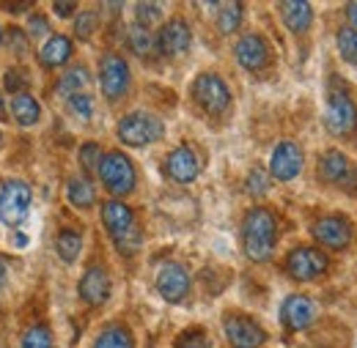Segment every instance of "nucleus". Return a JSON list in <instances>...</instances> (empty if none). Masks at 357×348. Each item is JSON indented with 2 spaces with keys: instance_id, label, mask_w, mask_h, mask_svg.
<instances>
[{
  "instance_id": "f257e3e1",
  "label": "nucleus",
  "mask_w": 357,
  "mask_h": 348,
  "mask_svg": "<svg viewBox=\"0 0 357 348\" xmlns=\"http://www.w3.org/2000/svg\"><path fill=\"white\" fill-rule=\"evenodd\" d=\"M324 124L335 137H357V102L352 88L338 74H330L327 93H324Z\"/></svg>"
},
{
  "instance_id": "f03ea898",
  "label": "nucleus",
  "mask_w": 357,
  "mask_h": 348,
  "mask_svg": "<svg viewBox=\"0 0 357 348\" xmlns=\"http://www.w3.org/2000/svg\"><path fill=\"white\" fill-rule=\"evenodd\" d=\"M245 255L256 263H267L278 247V217L269 209H250L242 222Z\"/></svg>"
},
{
  "instance_id": "7ed1b4c3",
  "label": "nucleus",
  "mask_w": 357,
  "mask_h": 348,
  "mask_svg": "<svg viewBox=\"0 0 357 348\" xmlns=\"http://www.w3.org/2000/svg\"><path fill=\"white\" fill-rule=\"evenodd\" d=\"M102 222L121 255H135L143 247V230L137 228L135 212L121 200H107L102 206Z\"/></svg>"
},
{
  "instance_id": "20e7f679",
  "label": "nucleus",
  "mask_w": 357,
  "mask_h": 348,
  "mask_svg": "<svg viewBox=\"0 0 357 348\" xmlns=\"http://www.w3.org/2000/svg\"><path fill=\"white\" fill-rule=\"evenodd\" d=\"M116 134H119V140H121L124 145H130V148H143V145H151V143L162 140L165 124H162L157 116L137 110V113H127L124 118H119Z\"/></svg>"
},
{
  "instance_id": "39448f33",
  "label": "nucleus",
  "mask_w": 357,
  "mask_h": 348,
  "mask_svg": "<svg viewBox=\"0 0 357 348\" xmlns=\"http://www.w3.org/2000/svg\"><path fill=\"white\" fill-rule=\"evenodd\" d=\"M99 181L116 198L130 195L135 189V184H137V173H135L132 159L127 154H121V151H107L105 159H102V165H99Z\"/></svg>"
},
{
  "instance_id": "423d86ee",
  "label": "nucleus",
  "mask_w": 357,
  "mask_h": 348,
  "mask_svg": "<svg viewBox=\"0 0 357 348\" xmlns=\"http://www.w3.org/2000/svg\"><path fill=\"white\" fill-rule=\"evenodd\" d=\"M192 102L209 113V116H223L225 110L231 107L234 96H231V88L225 86V80L220 74H212V72H204L192 80Z\"/></svg>"
},
{
  "instance_id": "0eeeda50",
  "label": "nucleus",
  "mask_w": 357,
  "mask_h": 348,
  "mask_svg": "<svg viewBox=\"0 0 357 348\" xmlns=\"http://www.w3.org/2000/svg\"><path fill=\"white\" fill-rule=\"evenodd\" d=\"M132 86V72H130V63L116 55V52H107L102 55L99 61V88L105 93L107 102H121Z\"/></svg>"
},
{
  "instance_id": "6e6552de",
  "label": "nucleus",
  "mask_w": 357,
  "mask_h": 348,
  "mask_svg": "<svg viewBox=\"0 0 357 348\" xmlns=\"http://www.w3.org/2000/svg\"><path fill=\"white\" fill-rule=\"evenodd\" d=\"M311 236L316 239V244L335 250V253H344L355 244V225L347 214H327V217L313 222Z\"/></svg>"
},
{
  "instance_id": "1a4fd4ad",
  "label": "nucleus",
  "mask_w": 357,
  "mask_h": 348,
  "mask_svg": "<svg viewBox=\"0 0 357 348\" xmlns=\"http://www.w3.org/2000/svg\"><path fill=\"white\" fill-rule=\"evenodd\" d=\"M330 271V258L319 247H294L286 255V274L297 283H313Z\"/></svg>"
},
{
  "instance_id": "9d476101",
  "label": "nucleus",
  "mask_w": 357,
  "mask_h": 348,
  "mask_svg": "<svg viewBox=\"0 0 357 348\" xmlns=\"http://www.w3.org/2000/svg\"><path fill=\"white\" fill-rule=\"evenodd\" d=\"M316 173H319V181L330 184V187H338V189H349L355 192L357 189V173L352 159L338 151V148H327L319 162H316Z\"/></svg>"
},
{
  "instance_id": "9b49d317",
  "label": "nucleus",
  "mask_w": 357,
  "mask_h": 348,
  "mask_svg": "<svg viewBox=\"0 0 357 348\" xmlns=\"http://www.w3.org/2000/svg\"><path fill=\"white\" fill-rule=\"evenodd\" d=\"M31 200H33V192L25 181H6L0 187V222L3 225H22L28 212H31Z\"/></svg>"
},
{
  "instance_id": "f8f14e48",
  "label": "nucleus",
  "mask_w": 357,
  "mask_h": 348,
  "mask_svg": "<svg viewBox=\"0 0 357 348\" xmlns=\"http://www.w3.org/2000/svg\"><path fill=\"white\" fill-rule=\"evenodd\" d=\"M223 332L234 348H261L267 343L264 326L245 313H225Z\"/></svg>"
},
{
  "instance_id": "ddd939ff",
  "label": "nucleus",
  "mask_w": 357,
  "mask_h": 348,
  "mask_svg": "<svg viewBox=\"0 0 357 348\" xmlns=\"http://www.w3.org/2000/svg\"><path fill=\"white\" fill-rule=\"evenodd\" d=\"M303 148L294 143V140H280L269 157V175L275 181H294L297 175L303 173Z\"/></svg>"
},
{
  "instance_id": "4468645a",
  "label": "nucleus",
  "mask_w": 357,
  "mask_h": 348,
  "mask_svg": "<svg viewBox=\"0 0 357 348\" xmlns=\"http://www.w3.org/2000/svg\"><path fill=\"white\" fill-rule=\"evenodd\" d=\"M234 58L242 69L248 72H261L272 63V47L261 33H245L236 47H234Z\"/></svg>"
},
{
  "instance_id": "2eb2a0df",
  "label": "nucleus",
  "mask_w": 357,
  "mask_h": 348,
  "mask_svg": "<svg viewBox=\"0 0 357 348\" xmlns=\"http://www.w3.org/2000/svg\"><path fill=\"white\" fill-rule=\"evenodd\" d=\"M316 315H319L316 302H313L311 296H305V294H291L280 305V324L289 332H305V329H311Z\"/></svg>"
},
{
  "instance_id": "dca6fc26",
  "label": "nucleus",
  "mask_w": 357,
  "mask_h": 348,
  "mask_svg": "<svg viewBox=\"0 0 357 348\" xmlns=\"http://www.w3.org/2000/svg\"><path fill=\"white\" fill-rule=\"evenodd\" d=\"M190 285H192L190 283V274H187V269L181 263H165V266H160V271H157V291H160V296L165 302H171V305L184 302L187 294H190Z\"/></svg>"
},
{
  "instance_id": "f3484780",
  "label": "nucleus",
  "mask_w": 357,
  "mask_h": 348,
  "mask_svg": "<svg viewBox=\"0 0 357 348\" xmlns=\"http://www.w3.org/2000/svg\"><path fill=\"white\" fill-rule=\"evenodd\" d=\"M77 294H80V299L91 307L105 305V302L110 299V294H113V280H110L107 269H105V266H89V269L83 271V277H80Z\"/></svg>"
},
{
  "instance_id": "a211bd4d",
  "label": "nucleus",
  "mask_w": 357,
  "mask_h": 348,
  "mask_svg": "<svg viewBox=\"0 0 357 348\" xmlns=\"http://www.w3.org/2000/svg\"><path fill=\"white\" fill-rule=\"evenodd\" d=\"M192 44V31L190 25L181 19V17H174L168 19L162 28H160V36H157V49L165 55V58H181Z\"/></svg>"
},
{
  "instance_id": "6ab92c4d",
  "label": "nucleus",
  "mask_w": 357,
  "mask_h": 348,
  "mask_svg": "<svg viewBox=\"0 0 357 348\" xmlns=\"http://www.w3.org/2000/svg\"><path fill=\"white\" fill-rule=\"evenodd\" d=\"M201 173V159L190 145H178L165 157V175L176 184H192Z\"/></svg>"
},
{
  "instance_id": "aec40b11",
  "label": "nucleus",
  "mask_w": 357,
  "mask_h": 348,
  "mask_svg": "<svg viewBox=\"0 0 357 348\" xmlns=\"http://www.w3.org/2000/svg\"><path fill=\"white\" fill-rule=\"evenodd\" d=\"M278 11H280V17H283V25H286L297 39L308 36V31H311V25H313L311 3H300V0H294V3H280Z\"/></svg>"
},
{
  "instance_id": "412c9836",
  "label": "nucleus",
  "mask_w": 357,
  "mask_h": 348,
  "mask_svg": "<svg viewBox=\"0 0 357 348\" xmlns=\"http://www.w3.org/2000/svg\"><path fill=\"white\" fill-rule=\"evenodd\" d=\"M69 58H72V42L61 33H52L50 39H45L42 49H39V61L45 69H58V66L69 63Z\"/></svg>"
},
{
  "instance_id": "4be33fe9",
  "label": "nucleus",
  "mask_w": 357,
  "mask_h": 348,
  "mask_svg": "<svg viewBox=\"0 0 357 348\" xmlns=\"http://www.w3.org/2000/svg\"><path fill=\"white\" fill-rule=\"evenodd\" d=\"M66 200H69L75 209H80V212L91 209L93 200H96V189H93L91 178H86V175L69 178V181H66Z\"/></svg>"
},
{
  "instance_id": "5701e85b",
  "label": "nucleus",
  "mask_w": 357,
  "mask_h": 348,
  "mask_svg": "<svg viewBox=\"0 0 357 348\" xmlns=\"http://www.w3.org/2000/svg\"><path fill=\"white\" fill-rule=\"evenodd\" d=\"M91 86V72L83 66V63H75L72 69L63 72V77L58 80V93L72 99V96H80L86 93V88Z\"/></svg>"
},
{
  "instance_id": "b1692460",
  "label": "nucleus",
  "mask_w": 357,
  "mask_h": 348,
  "mask_svg": "<svg viewBox=\"0 0 357 348\" xmlns=\"http://www.w3.org/2000/svg\"><path fill=\"white\" fill-rule=\"evenodd\" d=\"M11 116H14V121H17L20 127H33V124H39V118H42V104H39L31 93H20V96H14V102H11Z\"/></svg>"
},
{
  "instance_id": "393cba45",
  "label": "nucleus",
  "mask_w": 357,
  "mask_h": 348,
  "mask_svg": "<svg viewBox=\"0 0 357 348\" xmlns=\"http://www.w3.org/2000/svg\"><path fill=\"white\" fill-rule=\"evenodd\" d=\"M80 250H83V233L75 230V228H63V230L58 233V239H55V253H58V258L63 263H75L77 255H80Z\"/></svg>"
},
{
  "instance_id": "a878e982",
  "label": "nucleus",
  "mask_w": 357,
  "mask_h": 348,
  "mask_svg": "<svg viewBox=\"0 0 357 348\" xmlns=\"http://www.w3.org/2000/svg\"><path fill=\"white\" fill-rule=\"evenodd\" d=\"M93 348H135L132 332L121 324H110L96 335Z\"/></svg>"
},
{
  "instance_id": "bb28decb",
  "label": "nucleus",
  "mask_w": 357,
  "mask_h": 348,
  "mask_svg": "<svg viewBox=\"0 0 357 348\" xmlns=\"http://www.w3.org/2000/svg\"><path fill=\"white\" fill-rule=\"evenodd\" d=\"M215 19H218V28H220V33L228 36V33H234L239 25H242V19H245V6L242 3H218L215 6Z\"/></svg>"
},
{
  "instance_id": "cd10ccee",
  "label": "nucleus",
  "mask_w": 357,
  "mask_h": 348,
  "mask_svg": "<svg viewBox=\"0 0 357 348\" xmlns=\"http://www.w3.org/2000/svg\"><path fill=\"white\" fill-rule=\"evenodd\" d=\"M335 47H338V55L357 69V31L349 25H341L335 31Z\"/></svg>"
},
{
  "instance_id": "c85d7f7f",
  "label": "nucleus",
  "mask_w": 357,
  "mask_h": 348,
  "mask_svg": "<svg viewBox=\"0 0 357 348\" xmlns=\"http://www.w3.org/2000/svg\"><path fill=\"white\" fill-rule=\"evenodd\" d=\"M127 47L132 49L137 58H146V55H151V49L157 47V42L151 39V33H149V28H140V25H132L130 31H127Z\"/></svg>"
},
{
  "instance_id": "c756f323",
  "label": "nucleus",
  "mask_w": 357,
  "mask_h": 348,
  "mask_svg": "<svg viewBox=\"0 0 357 348\" xmlns=\"http://www.w3.org/2000/svg\"><path fill=\"white\" fill-rule=\"evenodd\" d=\"M20 348H55V338H52V332L47 329L45 324H33V326H28L22 332Z\"/></svg>"
},
{
  "instance_id": "7c9ffc66",
  "label": "nucleus",
  "mask_w": 357,
  "mask_h": 348,
  "mask_svg": "<svg viewBox=\"0 0 357 348\" xmlns=\"http://www.w3.org/2000/svg\"><path fill=\"white\" fill-rule=\"evenodd\" d=\"M102 159H105V154H102V148H99L96 143H86V145L80 148V165H83L86 173H99Z\"/></svg>"
},
{
  "instance_id": "2f4dec72",
  "label": "nucleus",
  "mask_w": 357,
  "mask_h": 348,
  "mask_svg": "<svg viewBox=\"0 0 357 348\" xmlns=\"http://www.w3.org/2000/svg\"><path fill=\"white\" fill-rule=\"evenodd\" d=\"M174 348H212V340L204 329H187L176 338V346Z\"/></svg>"
},
{
  "instance_id": "473e14b6",
  "label": "nucleus",
  "mask_w": 357,
  "mask_h": 348,
  "mask_svg": "<svg viewBox=\"0 0 357 348\" xmlns=\"http://www.w3.org/2000/svg\"><path fill=\"white\" fill-rule=\"evenodd\" d=\"M135 17H137L140 28H149V25L162 19V6H157V3H137L135 6Z\"/></svg>"
},
{
  "instance_id": "72a5a7b5",
  "label": "nucleus",
  "mask_w": 357,
  "mask_h": 348,
  "mask_svg": "<svg viewBox=\"0 0 357 348\" xmlns=\"http://www.w3.org/2000/svg\"><path fill=\"white\" fill-rule=\"evenodd\" d=\"M66 107H69V113H72V116H77L80 121L93 118V99H91L89 93H80V96L66 99Z\"/></svg>"
},
{
  "instance_id": "f704fd0d",
  "label": "nucleus",
  "mask_w": 357,
  "mask_h": 348,
  "mask_svg": "<svg viewBox=\"0 0 357 348\" xmlns=\"http://www.w3.org/2000/svg\"><path fill=\"white\" fill-rule=\"evenodd\" d=\"M245 189H248V195H253V198H261V195H267L269 189V175L261 171V168H253L248 178H245Z\"/></svg>"
},
{
  "instance_id": "c9c22d12",
  "label": "nucleus",
  "mask_w": 357,
  "mask_h": 348,
  "mask_svg": "<svg viewBox=\"0 0 357 348\" xmlns=\"http://www.w3.org/2000/svg\"><path fill=\"white\" fill-rule=\"evenodd\" d=\"M96 14L93 11H86V14H80L77 19H75V36L77 39H83V42H89L91 36H93V31H96Z\"/></svg>"
},
{
  "instance_id": "e433bc0d",
  "label": "nucleus",
  "mask_w": 357,
  "mask_h": 348,
  "mask_svg": "<svg viewBox=\"0 0 357 348\" xmlns=\"http://www.w3.org/2000/svg\"><path fill=\"white\" fill-rule=\"evenodd\" d=\"M6 44H8V49L14 52V55H25L28 49H31V44H28V36L20 31V28H8V33H6Z\"/></svg>"
},
{
  "instance_id": "4c0bfd02",
  "label": "nucleus",
  "mask_w": 357,
  "mask_h": 348,
  "mask_svg": "<svg viewBox=\"0 0 357 348\" xmlns=\"http://www.w3.org/2000/svg\"><path fill=\"white\" fill-rule=\"evenodd\" d=\"M3 83H6V88H8L11 93H17V96H20V90L28 86V74H25L22 69H8V72H6V77H3Z\"/></svg>"
},
{
  "instance_id": "58836bf2",
  "label": "nucleus",
  "mask_w": 357,
  "mask_h": 348,
  "mask_svg": "<svg viewBox=\"0 0 357 348\" xmlns=\"http://www.w3.org/2000/svg\"><path fill=\"white\" fill-rule=\"evenodd\" d=\"M28 33H31V39H42V36H47V39H50V25H47V17H42V14L31 17V22H28Z\"/></svg>"
},
{
  "instance_id": "ea45409f",
  "label": "nucleus",
  "mask_w": 357,
  "mask_h": 348,
  "mask_svg": "<svg viewBox=\"0 0 357 348\" xmlns=\"http://www.w3.org/2000/svg\"><path fill=\"white\" fill-rule=\"evenodd\" d=\"M52 11L66 19V17H72V14L77 11V6H75V3H52Z\"/></svg>"
},
{
  "instance_id": "a19ab883",
  "label": "nucleus",
  "mask_w": 357,
  "mask_h": 348,
  "mask_svg": "<svg viewBox=\"0 0 357 348\" xmlns=\"http://www.w3.org/2000/svg\"><path fill=\"white\" fill-rule=\"evenodd\" d=\"M347 19H349V28L357 31V3H349V6H347Z\"/></svg>"
},
{
  "instance_id": "79ce46f5",
  "label": "nucleus",
  "mask_w": 357,
  "mask_h": 348,
  "mask_svg": "<svg viewBox=\"0 0 357 348\" xmlns=\"http://www.w3.org/2000/svg\"><path fill=\"white\" fill-rule=\"evenodd\" d=\"M28 244V236L25 233H14V247H25Z\"/></svg>"
},
{
  "instance_id": "37998d69",
  "label": "nucleus",
  "mask_w": 357,
  "mask_h": 348,
  "mask_svg": "<svg viewBox=\"0 0 357 348\" xmlns=\"http://www.w3.org/2000/svg\"><path fill=\"white\" fill-rule=\"evenodd\" d=\"M6 274H8V269H6V263L0 261V288H3V283H6Z\"/></svg>"
},
{
  "instance_id": "c03bdc74",
  "label": "nucleus",
  "mask_w": 357,
  "mask_h": 348,
  "mask_svg": "<svg viewBox=\"0 0 357 348\" xmlns=\"http://www.w3.org/2000/svg\"><path fill=\"white\" fill-rule=\"evenodd\" d=\"M8 113H6V102H3V93H0V118H6Z\"/></svg>"
}]
</instances>
